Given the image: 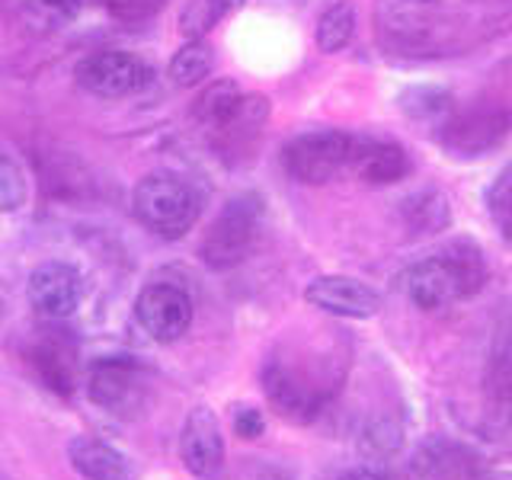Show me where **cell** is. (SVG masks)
<instances>
[{
  "label": "cell",
  "mask_w": 512,
  "mask_h": 480,
  "mask_svg": "<svg viewBox=\"0 0 512 480\" xmlns=\"http://www.w3.org/2000/svg\"><path fill=\"white\" fill-rule=\"evenodd\" d=\"M180 461L199 480H215L224 471V436L215 410L196 407L180 432Z\"/></svg>",
  "instance_id": "10"
},
{
  "label": "cell",
  "mask_w": 512,
  "mask_h": 480,
  "mask_svg": "<svg viewBox=\"0 0 512 480\" xmlns=\"http://www.w3.org/2000/svg\"><path fill=\"white\" fill-rule=\"evenodd\" d=\"M157 4H160V0H103V7H109L112 13H119V16H128V20L151 13Z\"/></svg>",
  "instance_id": "25"
},
{
  "label": "cell",
  "mask_w": 512,
  "mask_h": 480,
  "mask_svg": "<svg viewBox=\"0 0 512 480\" xmlns=\"http://www.w3.org/2000/svg\"><path fill=\"white\" fill-rule=\"evenodd\" d=\"M487 212L496 231L512 240V160L496 173V180L487 189Z\"/></svg>",
  "instance_id": "22"
},
{
  "label": "cell",
  "mask_w": 512,
  "mask_h": 480,
  "mask_svg": "<svg viewBox=\"0 0 512 480\" xmlns=\"http://www.w3.org/2000/svg\"><path fill=\"white\" fill-rule=\"evenodd\" d=\"M304 301L324 314L349 320H368L381 311V295L352 276H317L304 288Z\"/></svg>",
  "instance_id": "12"
},
{
  "label": "cell",
  "mask_w": 512,
  "mask_h": 480,
  "mask_svg": "<svg viewBox=\"0 0 512 480\" xmlns=\"http://www.w3.org/2000/svg\"><path fill=\"white\" fill-rule=\"evenodd\" d=\"M26 205V173L16 157L0 144V212H20Z\"/></svg>",
  "instance_id": "21"
},
{
  "label": "cell",
  "mask_w": 512,
  "mask_h": 480,
  "mask_svg": "<svg viewBox=\"0 0 512 480\" xmlns=\"http://www.w3.org/2000/svg\"><path fill=\"white\" fill-rule=\"evenodd\" d=\"M68 461L84 480H132L125 452L96 436H74L68 442Z\"/></svg>",
  "instance_id": "14"
},
{
  "label": "cell",
  "mask_w": 512,
  "mask_h": 480,
  "mask_svg": "<svg viewBox=\"0 0 512 480\" xmlns=\"http://www.w3.org/2000/svg\"><path fill=\"white\" fill-rule=\"evenodd\" d=\"M263 228V202L260 196H237L228 205L221 208V215L215 218V224L208 228L199 256L205 266L212 269H231L237 263H244L256 237H260Z\"/></svg>",
  "instance_id": "3"
},
{
  "label": "cell",
  "mask_w": 512,
  "mask_h": 480,
  "mask_svg": "<svg viewBox=\"0 0 512 480\" xmlns=\"http://www.w3.org/2000/svg\"><path fill=\"white\" fill-rule=\"evenodd\" d=\"M135 317L154 343H176L192 327V298L180 285H144L135 301Z\"/></svg>",
  "instance_id": "7"
},
{
  "label": "cell",
  "mask_w": 512,
  "mask_h": 480,
  "mask_svg": "<svg viewBox=\"0 0 512 480\" xmlns=\"http://www.w3.org/2000/svg\"><path fill=\"white\" fill-rule=\"evenodd\" d=\"M400 215H404L407 228L416 234H432V231H445L448 221H452V208H448L445 192L439 189H420L400 202Z\"/></svg>",
  "instance_id": "16"
},
{
  "label": "cell",
  "mask_w": 512,
  "mask_h": 480,
  "mask_svg": "<svg viewBox=\"0 0 512 480\" xmlns=\"http://www.w3.org/2000/svg\"><path fill=\"white\" fill-rule=\"evenodd\" d=\"M234 432H237L240 439H260L263 432H266L263 413L256 410V407H247V404L234 407Z\"/></svg>",
  "instance_id": "24"
},
{
  "label": "cell",
  "mask_w": 512,
  "mask_h": 480,
  "mask_svg": "<svg viewBox=\"0 0 512 480\" xmlns=\"http://www.w3.org/2000/svg\"><path fill=\"white\" fill-rule=\"evenodd\" d=\"M349 167L356 170V176L365 180L368 186H391V183H400L413 170V160H410L407 148H400L394 141L356 138Z\"/></svg>",
  "instance_id": "13"
},
{
  "label": "cell",
  "mask_w": 512,
  "mask_h": 480,
  "mask_svg": "<svg viewBox=\"0 0 512 480\" xmlns=\"http://www.w3.org/2000/svg\"><path fill=\"white\" fill-rule=\"evenodd\" d=\"M487 282V263L471 240H455L404 272L410 301L423 311H442L477 295Z\"/></svg>",
  "instance_id": "1"
},
{
  "label": "cell",
  "mask_w": 512,
  "mask_h": 480,
  "mask_svg": "<svg viewBox=\"0 0 512 480\" xmlns=\"http://www.w3.org/2000/svg\"><path fill=\"white\" fill-rule=\"evenodd\" d=\"M132 208L138 221L157 237L176 240L199 221L202 199L199 192L176 173H151L135 186Z\"/></svg>",
  "instance_id": "2"
},
{
  "label": "cell",
  "mask_w": 512,
  "mask_h": 480,
  "mask_svg": "<svg viewBox=\"0 0 512 480\" xmlns=\"http://www.w3.org/2000/svg\"><path fill=\"white\" fill-rule=\"evenodd\" d=\"M336 480H391V477L384 471H378V468H352V471L340 474Z\"/></svg>",
  "instance_id": "26"
},
{
  "label": "cell",
  "mask_w": 512,
  "mask_h": 480,
  "mask_svg": "<svg viewBox=\"0 0 512 480\" xmlns=\"http://www.w3.org/2000/svg\"><path fill=\"white\" fill-rule=\"evenodd\" d=\"M26 10L42 29H61L77 16L80 0H29Z\"/></svg>",
  "instance_id": "23"
},
{
  "label": "cell",
  "mask_w": 512,
  "mask_h": 480,
  "mask_svg": "<svg viewBox=\"0 0 512 480\" xmlns=\"http://www.w3.org/2000/svg\"><path fill=\"white\" fill-rule=\"evenodd\" d=\"M356 4L352 0H336V4H330L324 13H320L317 20V29H314V42L324 55H336L343 52V48L352 42V36H356Z\"/></svg>",
  "instance_id": "17"
},
{
  "label": "cell",
  "mask_w": 512,
  "mask_h": 480,
  "mask_svg": "<svg viewBox=\"0 0 512 480\" xmlns=\"http://www.w3.org/2000/svg\"><path fill=\"white\" fill-rule=\"evenodd\" d=\"M87 394L106 413H135V407H141L144 397L141 365L125 356L93 362L87 372Z\"/></svg>",
  "instance_id": "8"
},
{
  "label": "cell",
  "mask_w": 512,
  "mask_h": 480,
  "mask_svg": "<svg viewBox=\"0 0 512 480\" xmlns=\"http://www.w3.org/2000/svg\"><path fill=\"white\" fill-rule=\"evenodd\" d=\"M263 384L269 400L276 404V410L285 416V420L295 423H308L324 410L327 404V391L333 384L324 381V375L308 372V368H298L292 359H269L266 372H263Z\"/></svg>",
  "instance_id": "6"
},
{
  "label": "cell",
  "mask_w": 512,
  "mask_h": 480,
  "mask_svg": "<svg viewBox=\"0 0 512 480\" xmlns=\"http://www.w3.org/2000/svg\"><path fill=\"white\" fill-rule=\"evenodd\" d=\"M29 304L48 320H64L77 311L80 298H84V279L80 272L68 263H42L32 269L29 285H26Z\"/></svg>",
  "instance_id": "11"
},
{
  "label": "cell",
  "mask_w": 512,
  "mask_h": 480,
  "mask_svg": "<svg viewBox=\"0 0 512 480\" xmlns=\"http://www.w3.org/2000/svg\"><path fill=\"white\" fill-rule=\"evenodd\" d=\"M490 394L500 400H512V317L496 330L493 336V349H490Z\"/></svg>",
  "instance_id": "20"
},
{
  "label": "cell",
  "mask_w": 512,
  "mask_h": 480,
  "mask_svg": "<svg viewBox=\"0 0 512 480\" xmlns=\"http://www.w3.org/2000/svg\"><path fill=\"white\" fill-rule=\"evenodd\" d=\"M244 4H247V0H208V7H212V13H215V20L234 13L237 7H244Z\"/></svg>",
  "instance_id": "27"
},
{
  "label": "cell",
  "mask_w": 512,
  "mask_h": 480,
  "mask_svg": "<svg viewBox=\"0 0 512 480\" xmlns=\"http://www.w3.org/2000/svg\"><path fill=\"white\" fill-rule=\"evenodd\" d=\"M77 80L90 93L116 100V96L138 93L151 80V68L138 55L128 52H93L77 64Z\"/></svg>",
  "instance_id": "9"
},
{
  "label": "cell",
  "mask_w": 512,
  "mask_h": 480,
  "mask_svg": "<svg viewBox=\"0 0 512 480\" xmlns=\"http://www.w3.org/2000/svg\"><path fill=\"white\" fill-rule=\"evenodd\" d=\"M215 68V52L212 45L202 42V39H192L186 42L180 52L173 55L170 61V80L176 87H196L202 80L212 74Z\"/></svg>",
  "instance_id": "18"
},
{
  "label": "cell",
  "mask_w": 512,
  "mask_h": 480,
  "mask_svg": "<svg viewBox=\"0 0 512 480\" xmlns=\"http://www.w3.org/2000/svg\"><path fill=\"white\" fill-rule=\"evenodd\" d=\"M400 109L416 122L442 125L448 116H452V93L442 87H410L400 93Z\"/></svg>",
  "instance_id": "19"
},
{
  "label": "cell",
  "mask_w": 512,
  "mask_h": 480,
  "mask_svg": "<svg viewBox=\"0 0 512 480\" xmlns=\"http://www.w3.org/2000/svg\"><path fill=\"white\" fill-rule=\"evenodd\" d=\"M244 100H247V96L240 93V87L234 84V80L221 77V80H215L212 87H205L202 96L196 100V119L205 128L224 132V128H228L240 116V109H244Z\"/></svg>",
  "instance_id": "15"
},
{
  "label": "cell",
  "mask_w": 512,
  "mask_h": 480,
  "mask_svg": "<svg viewBox=\"0 0 512 480\" xmlns=\"http://www.w3.org/2000/svg\"><path fill=\"white\" fill-rule=\"evenodd\" d=\"M0 327H4V298H0Z\"/></svg>",
  "instance_id": "28"
},
{
  "label": "cell",
  "mask_w": 512,
  "mask_h": 480,
  "mask_svg": "<svg viewBox=\"0 0 512 480\" xmlns=\"http://www.w3.org/2000/svg\"><path fill=\"white\" fill-rule=\"evenodd\" d=\"M509 128H512L509 109L496 103H477L461 112L452 109V116L439 125V141L455 157H484L500 148Z\"/></svg>",
  "instance_id": "5"
},
{
  "label": "cell",
  "mask_w": 512,
  "mask_h": 480,
  "mask_svg": "<svg viewBox=\"0 0 512 480\" xmlns=\"http://www.w3.org/2000/svg\"><path fill=\"white\" fill-rule=\"evenodd\" d=\"M356 138L336 128H317V132L295 135L282 148V164L292 180L304 186H324L336 173L352 164Z\"/></svg>",
  "instance_id": "4"
}]
</instances>
